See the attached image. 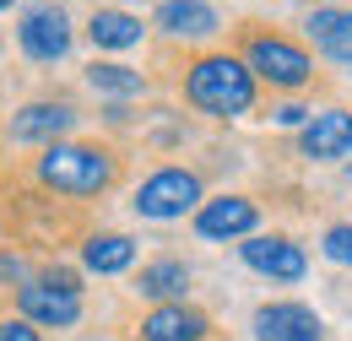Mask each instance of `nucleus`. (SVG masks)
I'll list each match as a JSON object with an SVG mask.
<instances>
[{"mask_svg": "<svg viewBox=\"0 0 352 341\" xmlns=\"http://www.w3.org/2000/svg\"><path fill=\"white\" fill-rule=\"evenodd\" d=\"M87 33L98 49H131V43H141V16H131V11H92Z\"/></svg>", "mask_w": 352, "mask_h": 341, "instance_id": "nucleus-14", "label": "nucleus"}, {"mask_svg": "<svg viewBox=\"0 0 352 341\" xmlns=\"http://www.w3.org/2000/svg\"><path fill=\"white\" fill-rule=\"evenodd\" d=\"M206 206L201 201V179L190 168H157L141 190H135V212L152 217V222H174V217Z\"/></svg>", "mask_w": 352, "mask_h": 341, "instance_id": "nucleus-3", "label": "nucleus"}, {"mask_svg": "<svg viewBox=\"0 0 352 341\" xmlns=\"http://www.w3.org/2000/svg\"><path fill=\"white\" fill-rule=\"evenodd\" d=\"M16 43H22L28 60L54 65V60L71 54V16H65L60 6H33V11L22 16V28H16Z\"/></svg>", "mask_w": 352, "mask_h": 341, "instance_id": "nucleus-4", "label": "nucleus"}, {"mask_svg": "<svg viewBox=\"0 0 352 341\" xmlns=\"http://www.w3.org/2000/svg\"><path fill=\"white\" fill-rule=\"evenodd\" d=\"M0 341H44V336H38L28 320H6V325H0Z\"/></svg>", "mask_w": 352, "mask_h": 341, "instance_id": "nucleus-20", "label": "nucleus"}, {"mask_svg": "<svg viewBox=\"0 0 352 341\" xmlns=\"http://www.w3.org/2000/svg\"><path fill=\"white\" fill-rule=\"evenodd\" d=\"M320 250H325V260H336V265H352V222H336Z\"/></svg>", "mask_w": 352, "mask_h": 341, "instance_id": "nucleus-19", "label": "nucleus"}, {"mask_svg": "<svg viewBox=\"0 0 352 341\" xmlns=\"http://www.w3.org/2000/svg\"><path fill=\"white\" fill-rule=\"evenodd\" d=\"M184 92H190V103H195L201 114L233 120V114H244V109L255 103V71H250L244 60H233V54H206V60L190 65Z\"/></svg>", "mask_w": 352, "mask_h": 341, "instance_id": "nucleus-1", "label": "nucleus"}, {"mask_svg": "<svg viewBox=\"0 0 352 341\" xmlns=\"http://www.w3.org/2000/svg\"><path fill=\"white\" fill-rule=\"evenodd\" d=\"M38 179L60 195H98L114 179V157L103 146H82V141H54L38 157Z\"/></svg>", "mask_w": 352, "mask_h": 341, "instance_id": "nucleus-2", "label": "nucleus"}, {"mask_svg": "<svg viewBox=\"0 0 352 341\" xmlns=\"http://www.w3.org/2000/svg\"><path fill=\"white\" fill-rule=\"evenodd\" d=\"M309 33L325 43V49H352V11H314L309 16Z\"/></svg>", "mask_w": 352, "mask_h": 341, "instance_id": "nucleus-18", "label": "nucleus"}, {"mask_svg": "<svg viewBox=\"0 0 352 341\" xmlns=\"http://www.w3.org/2000/svg\"><path fill=\"white\" fill-rule=\"evenodd\" d=\"M239 255H244L250 271H261V276H271V282H298V276L309 271L304 250H298L293 239H244Z\"/></svg>", "mask_w": 352, "mask_h": 341, "instance_id": "nucleus-7", "label": "nucleus"}, {"mask_svg": "<svg viewBox=\"0 0 352 341\" xmlns=\"http://www.w3.org/2000/svg\"><path fill=\"white\" fill-rule=\"evenodd\" d=\"M16 303H22V320H28V325H54V331H65V325L82 320V298L65 293V287H54V282H22Z\"/></svg>", "mask_w": 352, "mask_h": 341, "instance_id": "nucleus-6", "label": "nucleus"}, {"mask_svg": "<svg viewBox=\"0 0 352 341\" xmlns=\"http://www.w3.org/2000/svg\"><path fill=\"white\" fill-rule=\"evenodd\" d=\"M141 341H206V314L184 303H157L141 325Z\"/></svg>", "mask_w": 352, "mask_h": 341, "instance_id": "nucleus-12", "label": "nucleus"}, {"mask_svg": "<svg viewBox=\"0 0 352 341\" xmlns=\"http://www.w3.org/2000/svg\"><path fill=\"white\" fill-rule=\"evenodd\" d=\"M0 276H22V260H11V255H0Z\"/></svg>", "mask_w": 352, "mask_h": 341, "instance_id": "nucleus-22", "label": "nucleus"}, {"mask_svg": "<svg viewBox=\"0 0 352 341\" xmlns=\"http://www.w3.org/2000/svg\"><path fill=\"white\" fill-rule=\"evenodd\" d=\"M314 120V109H298V103H282L276 109V125H309Z\"/></svg>", "mask_w": 352, "mask_h": 341, "instance_id": "nucleus-21", "label": "nucleus"}, {"mask_svg": "<svg viewBox=\"0 0 352 341\" xmlns=\"http://www.w3.org/2000/svg\"><path fill=\"white\" fill-rule=\"evenodd\" d=\"M255 201H244V195H222V201H206L201 212H195V233L201 239H244L250 228H255Z\"/></svg>", "mask_w": 352, "mask_h": 341, "instance_id": "nucleus-10", "label": "nucleus"}, {"mask_svg": "<svg viewBox=\"0 0 352 341\" xmlns=\"http://www.w3.org/2000/svg\"><path fill=\"white\" fill-rule=\"evenodd\" d=\"M87 82H92V92H109V98H135L146 87L141 71H131V65H98V60L87 65Z\"/></svg>", "mask_w": 352, "mask_h": 341, "instance_id": "nucleus-17", "label": "nucleus"}, {"mask_svg": "<svg viewBox=\"0 0 352 341\" xmlns=\"http://www.w3.org/2000/svg\"><path fill=\"white\" fill-rule=\"evenodd\" d=\"M298 146H304V157H314V163H336V157H347V152H352V114H347V109H320V114L304 125Z\"/></svg>", "mask_w": 352, "mask_h": 341, "instance_id": "nucleus-8", "label": "nucleus"}, {"mask_svg": "<svg viewBox=\"0 0 352 341\" xmlns=\"http://www.w3.org/2000/svg\"><path fill=\"white\" fill-rule=\"evenodd\" d=\"M82 260H87V271H98V276H114V271H125L135 260V244L125 233H98L87 250H82Z\"/></svg>", "mask_w": 352, "mask_h": 341, "instance_id": "nucleus-16", "label": "nucleus"}, {"mask_svg": "<svg viewBox=\"0 0 352 341\" xmlns=\"http://www.w3.org/2000/svg\"><path fill=\"white\" fill-rule=\"evenodd\" d=\"M71 103H28L16 120H11V141H49L54 146V135H65L71 130Z\"/></svg>", "mask_w": 352, "mask_h": 341, "instance_id": "nucleus-13", "label": "nucleus"}, {"mask_svg": "<svg viewBox=\"0 0 352 341\" xmlns=\"http://www.w3.org/2000/svg\"><path fill=\"white\" fill-rule=\"evenodd\" d=\"M157 28H163L168 38H212L222 22H217V11H212L206 0H163V6H157Z\"/></svg>", "mask_w": 352, "mask_h": 341, "instance_id": "nucleus-11", "label": "nucleus"}, {"mask_svg": "<svg viewBox=\"0 0 352 341\" xmlns=\"http://www.w3.org/2000/svg\"><path fill=\"white\" fill-rule=\"evenodd\" d=\"M244 65L255 71V76H265V82L276 87H304L309 76H314V65H309V54L298 49V43L287 38H250V49H244Z\"/></svg>", "mask_w": 352, "mask_h": 341, "instance_id": "nucleus-5", "label": "nucleus"}, {"mask_svg": "<svg viewBox=\"0 0 352 341\" xmlns=\"http://www.w3.org/2000/svg\"><path fill=\"white\" fill-rule=\"evenodd\" d=\"M6 6H11V0H0V11H6Z\"/></svg>", "mask_w": 352, "mask_h": 341, "instance_id": "nucleus-23", "label": "nucleus"}, {"mask_svg": "<svg viewBox=\"0 0 352 341\" xmlns=\"http://www.w3.org/2000/svg\"><path fill=\"white\" fill-rule=\"evenodd\" d=\"M255 336L261 341H320V314L304 303H265L255 314Z\"/></svg>", "mask_w": 352, "mask_h": 341, "instance_id": "nucleus-9", "label": "nucleus"}, {"mask_svg": "<svg viewBox=\"0 0 352 341\" xmlns=\"http://www.w3.org/2000/svg\"><path fill=\"white\" fill-rule=\"evenodd\" d=\"M184 287H190V265H179V260H152V265L141 271V298L179 303Z\"/></svg>", "mask_w": 352, "mask_h": 341, "instance_id": "nucleus-15", "label": "nucleus"}]
</instances>
